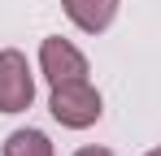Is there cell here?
I'll return each mask as SVG.
<instances>
[{"label":"cell","instance_id":"277c9868","mask_svg":"<svg viewBox=\"0 0 161 156\" xmlns=\"http://www.w3.org/2000/svg\"><path fill=\"white\" fill-rule=\"evenodd\" d=\"M118 4L122 0H61V9H65V18L87 30V35H100L113 18H118Z\"/></svg>","mask_w":161,"mask_h":156},{"label":"cell","instance_id":"5b68a950","mask_svg":"<svg viewBox=\"0 0 161 156\" xmlns=\"http://www.w3.org/2000/svg\"><path fill=\"white\" fill-rule=\"evenodd\" d=\"M0 156H57L53 152V139L44 134V130H13L9 139H4V148H0Z\"/></svg>","mask_w":161,"mask_h":156},{"label":"cell","instance_id":"52a82bcc","mask_svg":"<svg viewBox=\"0 0 161 156\" xmlns=\"http://www.w3.org/2000/svg\"><path fill=\"white\" fill-rule=\"evenodd\" d=\"M144 156H161V148H153V152H144Z\"/></svg>","mask_w":161,"mask_h":156},{"label":"cell","instance_id":"6da1fadb","mask_svg":"<svg viewBox=\"0 0 161 156\" xmlns=\"http://www.w3.org/2000/svg\"><path fill=\"white\" fill-rule=\"evenodd\" d=\"M48 108H53V117H57L65 130H87V126H96V122H100V113H105L100 91H96L87 78L53 87V100H48Z\"/></svg>","mask_w":161,"mask_h":156},{"label":"cell","instance_id":"7a4b0ae2","mask_svg":"<svg viewBox=\"0 0 161 156\" xmlns=\"http://www.w3.org/2000/svg\"><path fill=\"white\" fill-rule=\"evenodd\" d=\"M35 100V74L18 48L0 52V113H26Z\"/></svg>","mask_w":161,"mask_h":156},{"label":"cell","instance_id":"3957f363","mask_svg":"<svg viewBox=\"0 0 161 156\" xmlns=\"http://www.w3.org/2000/svg\"><path fill=\"white\" fill-rule=\"evenodd\" d=\"M39 70H44V78H48L53 87L79 82V78L92 74V70H87V56H83L70 39H61V35H48V39L39 44Z\"/></svg>","mask_w":161,"mask_h":156},{"label":"cell","instance_id":"8992f818","mask_svg":"<svg viewBox=\"0 0 161 156\" xmlns=\"http://www.w3.org/2000/svg\"><path fill=\"white\" fill-rule=\"evenodd\" d=\"M74 156H113V152H109V148H79Z\"/></svg>","mask_w":161,"mask_h":156}]
</instances>
